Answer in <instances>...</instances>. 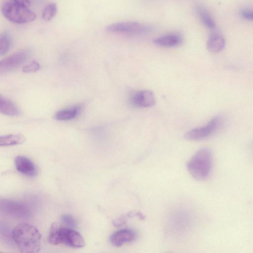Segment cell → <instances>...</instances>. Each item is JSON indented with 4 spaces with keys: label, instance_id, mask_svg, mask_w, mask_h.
I'll use <instances>...</instances> for the list:
<instances>
[{
    "label": "cell",
    "instance_id": "15",
    "mask_svg": "<svg viewBox=\"0 0 253 253\" xmlns=\"http://www.w3.org/2000/svg\"><path fill=\"white\" fill-rule=\"evenodd\" d=\"M81 111L80 106H74L59 110L55 113L54 118L58 121L71 120L78 116Z\"/></svg>",
    "mask_w": 253,
    "mask_h": 253
},
{
    "label": "cell",
    "instance_id": "16",
    "mask_svg": "<svg viewBox=\"0 0 253 253\" xmlns=\"http://www.w3.org/2000/svg\"><path fill=\"white\" fill-rule=\"evenodd\" d=\"M0 111L5 115L17 116L20 114L18 107L11 101L0 96Z\"/></svg>",
    "mask_w": 253,
    "mask_h": 253
},
{
    "label": "cell",
    "instance_id": "19",
    "mask_svg": "<svg viewBox=\"0 0 253 253\" xmlns=\"http://www.w3.org/2000/svg\"><path fill=\"white\" fill-rule=\"evenodd\" d=\"M57 11L56 4L55 3H49L44 7L42 12V18L45 21H49L55 16Z\"/></svg>",
    "mask_w": 253,
    "mask_h": 253
},
{
    "label": "cell",
    "instance_id": "4",
    "mask_svg": "<svg viewBox=\"0 0 253 253\" xmlns=\"http://www.w3.org/2000/svg\"><path fill=\"white\" fill-rule=\"evenodd\" d=\"M48 240L53 245L63 244L72 248H82L85 245L84 238L78 232L55 223L51 225Z\"/></svg>",
    "mask_w": 253,
    "mask_h": 253
},
{
    "label": "cell",
    "instance_id": "22",
    "mask_svg": "<svg viewBox=\"0 0 253 253\" xmlns=\"http://www.w3.org/2000/svg\"><path fill=\"white\" fill-rule=\"evenodd\" d=\"M131 217L130 212L127 214L122 215L113 221V224L115 227H120L125 224L128 218Z\"/></svg>",
    "mask_w": 253,
    "mask_h": 253
},
{
    "label": "cell",
    "instance_id": "11",
    "mask_svg": "<svg viewBox=\"0 0 253 253\" xmlns=\"http://www.w3.org/2000/svg\"><path fill=\"white\" fill-rule=\"evenodd\" d=\"M16 169L20 173L28 176L37 175L38 170L35 164L29 158L22 156L16 157L14 160Z\"/></svg>",
    "mask_w": 253,
    "mask_h": 253
},
{
    "label": "cell",
    "instance_id": "10",
    "mask_svg": "<svg viewBox=\"0 0 253 253\" xmlns=\"http://www.w3.org/2000/svg\"><path fill=\"white\" fill-rule=\"evenodd\" d=\"M135 232L128 228L122 229L114 232L110 237V242L116 247H120L124 243L129 242L136 239Z\"/></svg>",
    "mask_w": 253,
    "mask_h": 253
},
{
    "label": "cell",
    "instance_id": "24",
    "mask_svg": "<svg viewBox=\"0 0 253 253\" xmlns=\"http://www.w3.org/2000/svg\"><path fill=\"white\" fill-rule=\"evenodd\" d=\"M0 253H5L0 252Z\"/></svg>",
    "mask_w": 253,
    "mask_h": 253
},
{
    "label": "cell",
    "instance_id": "12",
    "mask_svg": "<svg viewBox=\"0 0 253 253\" xmlns=\"http://www.w3.org/2000/svg\"><path fill=\"white\" fill-rule=\"evenodd\" d=\"M225 43V39L222 34L218 31H214L208 38L207 46L210 51L218 53L224 48Z\"/></svg>",
    "mask_w": 253,
    "mask_h": 253
},
{
    "label": "cell",
    "instance_id": "23",
    "mask_svg": "<svg viewBox=\"0 0 253 253\" xmlns=\"http://www.w3.org/2000/svg\"><path fill=\"white\" fill-rule=\"evenodd\" d=\"M240 14L244 19L253 21V9L243 8L240 10Z\"/></svg>",
    "mask_w": 253,
    "mask_h": 253
},
{
    "label": "cell",
    "instance_id": "14",
    "mask_svg": "<svg viewBox=\"0 0 253 253\" xmlns=\"http://www.w3.org/2000/svg\"><path fill=\"white\" fill-rule=\"evenodd\" d=\"M196 14L201 22L207 28L214 29L215 23L214 19L207 9L201 4L195 7Z\"/></svg>",
    "mask_w": 253,
    "mask_h": 253
},
{
    "label": "cell",
    "instance_id": "1",
    "mask_svg": "<svg viewBox=\"0 0 253 253\" xmlns=\"http://www.w3.org/2000/svg\"><path fill=\"white\" fill-rule=\"evenodd\" d=\"M12 239L20 253H39L42 236L38 229L28 223H21L12 232Z\"/></svg>",
    "mask_w": 253,
    "mask_h": 253
},
{
    "label": "cell",
    "instance_id": "20",
    "mask_svg": "<svg viewBox=\"0 0 253 253\" xmlns=\"http://www.w3.org/2000/svg\"><path fill=\"white\" fill-rule=\"evenodd\" d=\"M61 219L65 227L74 229L77 226V223L75 218L70 214H63Z\"/></svg>",
    "mask_w": 253,
    "mask_h": 253
},
{
    "label": "cell",
    "instance_id": "7",
    "mask_svg": "<svg viewBox=\"0 0 253 253\" xmlns=\"http://www.w3.org/2000/svg\"><path fill=\"white\" fill-rule=\"evenodd\" d=\"M220 118L219 116L212 118L205 126L195 128L187 132L184 137L191 141H197L205 139L212 135L219 126Z\"/></svg>",
    "mask_w": 253,
    "mask_h": 253
},
{
    "label": "cell",
    "instance_id": "5",
    "mask_svg": "<svg viewBox=\"0 0 253 253\" xmlns=\"http://www.w3.org/2000/svg\"><path fill=\"white\" fill-rule=\"evenodd\" d=\"M106 29L110 32L132 35L145 34L150 32L152 29L148 25L133 21L113 23L108 25Z\"/></svg>",
    "mask_w": 253,
    "mask_h": 253
},
{
    "label": "cell",
    "instance_id": "13",
    "mask_svg": "<svg viewBox=\"0 0 253 253\" xmlns=\"http://www.w3.org/2000/svg\"><path fill=\"white\" fill-rule=\"evenodd\" d=\"M183 42L182 37L177 34H168L160 36L153 41L154 43L162 47H174L180 45Z\"/></svg>",
    "mask_w": 253,
    "mask_h": 253
},
{
    "label": "cell",
    "instance_id": "18",
    "mask_svg": "<svg viewBox=\"0 0 253 253\" xmlns=\"http://www.w3.org/2000/svg\"><path fill=\"white\" fill-rule=\"evenodd\" d=\"M11 45L10 36L6 32L2 33L0 37V55L2 56L9 50Z\"/></svg>",
    "mask_w": 253,
    "mask_h": 253
},
{
    "label": "cell",
    "instance_id": "8",
    "mask_svg": "<svg viewBox=\"0 0 253 253\" xmlns=\"http://www.w3.org/2000/svg\"><path fill=\"white\" fill-rule=\"evenodd\" d=\"M31 50L23 49L4 58L0 62V74H5L20 66L29 57Z\"/></svg>",
    "mask_w": 253,
    "mask_h": 253
},
{
    "label": "cell",
    "instance_id": "2",
    "mask_svg": "<svg viewBox=\"0 0 253 253\" xmlns=\"http://www.w3.org/2000/svg\"><path fill=\"white\" fill-rule=\"evenodd\" d=\"M30 1L27 0H10L4 1L1 11L8 21L16 24L31 22L36 18V14L28 8Z\"/></svg>",
    "mask_w": 253,
    "mask_h": 253
},
{
    "label": "cell",
    "instance_id": "21",
    "mask_svg": "<svg viewBox=\"0 0 253 253\" xmlns=\"http://www.w3.org/2000/svg\"><path fill=\"white\" fill-rule=\"evenodd\" d=\"M40 68L41 65L36 60H33L24 66L22 68V71L26 73H34L38 71Z\"/></svg>",
    "mask_w": 253,
    "mask_h": 253
},
{
    "label": "cell",
    "instance_id": "6",
    "mask_svg": "<svg viewBox=\"0 0 253 253\" xmlns=\"http://www.w3.org/2000/svg\"><path fill=\"white\" fill-rule=\"evenodd\" d=\"M0 208L4 213L20 219H27L32 213L30 208L26 204L9 199L1 200Z\"/></svg>",
    "mask_w": 253,
    "mask_h": 253
},
{
    "label": "cell",
    "instance_id": "9",
    "mask_svg": "<svg viewBox=\"0 0 253 253\" xmlns=\"http://www.w3.org/2000/svg\"><path fill=\"white\" fill-rule=\"evenodd\" d=\"M131 105L137 108H147L155 103V98L152 91L142 90L134 93L130 99Z\"/></svg>",
    "mask_w": 253,
    "mask_h": 253
},
{
    "label": "cell",
    "instance_id": "3",
    "mask_svg": "<svg viewBox=\"0 0 253 253\" xmlns=\"http://www.w3.org/2000/svg\"><path fill=\"white\" fill-rule=\"evenodd\" d=\"M212 166V154L209 148L198 150L187 163V169L196 180L202 181L210 175Z\"/></svg>",
    "mask_w": 253,
    "mask_h": 253
},
{
    "label": "cell",
    "instance_id": "17",
    "mask_svg": "<svg viewBox=\"0 0 253 253\" xmlns=\"http://www.w3.org/2000/svg\"><path fill=\"white\" fill-rule=\"evenodd\" d=\"M25 140L24 136L21 134H9L1 136L0 137V145L7 146L23 143Z\"/></svg>",
    "mask_w": 253,
    "mask_h": 253
}]
</instances>
